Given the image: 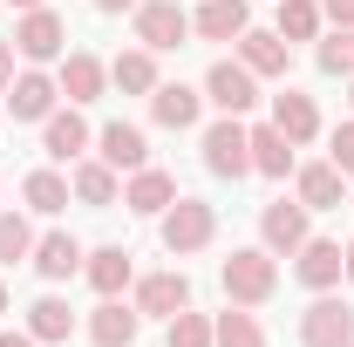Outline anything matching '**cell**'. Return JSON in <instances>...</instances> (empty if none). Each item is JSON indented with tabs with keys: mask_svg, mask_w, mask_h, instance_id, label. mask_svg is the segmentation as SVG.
Instances as JSON below:
<instances>
[{
	"mask_svg": "<svg viewBox=\"0 0 354 347\" xmlns=\"http://www.w3.org/2000/svg\"><path fill=\"white\" fill-rule=\"evenodd\" d=\"M102 164H109V171H143V164H150L143 130H136V123H109V130H102Z\"/></svg>",
	"mask_w": 354,
	"mask_h": 347,
	"instance_id": "obj_12",
	"label": "cell"
},
{
	"mask_svg": "<svg viewBox=\"0 0 354 347\" xmlns=\"http://www.w3.org/2000/svg\"><path fill=\"white\" fill-rule=\"evenodd\" d=\"M41 143H48V157H82V143H88V123L75 116V109H62V116H48V130H41Z\"/></svg>",
	"mask_w": 354,
	"mask_h": 347,
	"instance_id": "obj_23",
	"label": "cell"
},
{
	"mask_svg": "<svg viewBox=\"0 0 354 347\" xmlns=\"http://www.w3.org/2000/svg\"><path fill=\"white\" fill-rule=\"evenodd\" d=\"M212 347H266V334H259V320H252V313H218Z\"/></svg>",
	"mask_w": 354,
	"mask_h": 347,
	"instance_id": "obj_29",
	"label": "cell"
},
{
	"mask_svg": "<svg viewBox=\"0 0 354 347\" xmlns=\"http://www.w3.org/2000/svg\"><path fill=\"white\" fill-rule=\"evenodd\" d=\"M286 164H293V143L272 130V123H266V130H252V171H266V177H286Z\"/></svg>",
	"mask_w": 354,
	"mask_h": 347,
	"instance_id": "obj_26",
	"label": "cell"
},
{
	"mask_svg": "<svg viewBox=\"0 0 354 347\" xmlns=\"http://www.w3.org/2000/svg\"><path fill=\"white\" fill-rule=\"evenodd\" d=\"M95 7H102V14H123V7H136V0H95Z\"/></svg>",
	"mask_w": 354,
	"mask_h": 347,
	"instance_id": "obj_38",
	"label": "cell"
},
{
	"mask_svg": "<svg viewBox=\"0 0 354 347\" xmlns=\"http://www.w3.org/2000/svg\"><path fill=\"white\" fill-rule=\"evenodd\" d=\"M88 341H95V347H130L136 341V306L102 300V306H95V320H88Z\"/></svg>",
	"mask_w": 354,
	"mask_h": 347,
	"instance_id": "obj_15",
	"label": "cell"
},
{
	"mask_svg": "<svg viewBox=\"0 0 354 347\" xmlns=\"http://www.w3.org/2000/svg\"><path fill=\"white\" fill-rule=\"evenodd\" d=\"M150 109H157V123H164V130H191V123H198V88L157 82V88H150Z\"/></svg>",
	"mask_w": 354,
	"mask_h": 347,
	"instance_id": "obj_13",
	"label": "cell"
},
{
	"mask_svg": "<svg viewBox=\"0 0 354 347\" xmlns=\"http://www.w3.org/2000/svg\"><path fill=\"white\" fill-rule=\"evenodd\" d=\"M14 7H41V0H14Z\"/></svg>",
	"mask_w": 354,
	"mask_h": 347,
	"instance_id": "obj_40",
	"label": "cell"
},
{
	"mask_svg": "<svg viewBox=\"0 0 354 347\" xmlns=\"http://www.w3.org/2000/svg\"><path fill=\"white\" fill-rule=\"evenodd\" d=\"M205 95L218 102L225 116H245V109L259 102V88H252V68H245V62H218V68L205 75Z\"/></svg>",
	"mask_w": 354,
	"mask_h": 347,
	"instance_id": "obj_7",
	"label": "cell"
},
{
	"mask_svg": "<svg viewBox=\"0 0 354 347\" xmlns=\"http://www.w3.org/2000/svg\"><path fill=\"white\" fill-rule=\"evenodd\" d=\"M62 41H68V28H62V14H48V7H28L21 28H14V48H21L28 62H55Z\"/></svg>",
	"mask_w": 354,
	"mask_h": 347,
	"instance_id": "obj_6",
	"label": "cell"
},
{
	"mask_svg": "<svg viewBox=\"0 0 354 347\" xmlns=\"http://www.w3.org/2000/svg\"><path fill=\"white\" fill-rule=\"evenodd\" d=\"M341 252H348V279H354V245H341Z\"/></svg>",
	"mask_w": 354,
	"mask_h": 347,
	"instance_id": "obj_39",
	"label": "cell"
},
{
	"mask_svg": "<svg viewBox=\"0 0 354 347\" xmlns=\"http://www.w3.org/2000/svg\"><path fill=\"white\" fill-rule=\"evenodd\" d=\"M205 164L218 177H245L252 171V130H239V116H225L205 130Z\"/></svg>",
	"mask_w": 354,
	"mask_h": 347,
	"instance_id": "obj_3",
	"label": "cell"
},
{
	"mask_svg": "<svg viewBox=\"0 0 354 347\" xmlns=\"http://www.w3.org/2000/svg\"><path fill=\"white\" fill-rule=\"evenodd\" d=\"M0 347H41L35 334H0Z\"/></svg>",
	"mask_w": 354,
	"mask_h": 347,
	"instance_id": "obj_37",
	"label": "cell"
},
{
	"mask_svg": "<svg viewBox=\"0 0 354 347\" xmlns=\"http://www.w3.org/2000/svg\"><path fill=\"white\" fill-rule=\"evenodd\" d=\"M320 68H327V75H354V28H334V35L320 41Z\"/></svg>",
	"mask_w": 354,
	"mask_h": 347,
	"instance_id": "obj_30",
	"label": "cell"
},
{
	"mask_svg": "<svg viewBox=\"0 0 354 347\" xmlns=\"http://www.w3.org/2000/svg\"><path fill=\"white\" fill-rule=\"evenodd\" d=\"M334 171L354 177V123H341V130H334Z\"/></svg>",
	"mask_w": 354,
	"mask_h": 347,
	"instance_id": "obj_34",
	"label": "cell"
},
{
	"mask_svg": "<svg viewBox=\"0 0 354 347\" xmlns=\"http://www.w3.org/2000/svg\"><path fill=\"white\" fill-rule=\"evenodd\" d=\"M28 252H35V232L21 218H0V259L14 265V259H28Z\"/></svg>",
	"mask_w": 354,
	"mask_h": 347,
	"instance_id": "obj_33",
	"label": "cell"
},
{
	"mask_svg": "<svg viewBox=\"0 0 354 347\" xmlns=\"http://www.w3.org/2000/svg\"><path fill=\"white\" fill-rule=\"evenodd\" d=\"M35 265H41V279H68V272L82 265V245H75L68 232H48L41 245H35Z\"/></svg>",
	"mask_w": 354,
	"mask_h": 347,
	"instance_id": "obj_24",
	"label": "cell"
},
{
	"mask_svg": "<svg viewBox=\"0 0 354 347\" xmlns=\"http://www.w3.org/2000/svg\"><path fill=\"white\" fill-rule=\"evenodd\" d=\"M28 205H35V212H62V205H68V184L55 171H35L28 177Z\"/></svg>",
	"mask_w": 354,
	"mask_h": 347,
	"instance_id": "obj_31",
	"label": "cell"
},
{
	"mask_svg": "<svg viewBox=\"0 0 354 347\" xmlns=\"http://www.w3.org/2000/svg\"><path fill=\"white\" fill-rule=\"evenodd\" d=\"M14 88V95H7V102H14V123H48V116H55V82H48V75H21V82H7Z\"/></svg>",
	"mask_w": 354,
	"mask_h": 347,
	"instance_id": "obj_16",
	"label": "cell"
},
{
	"mask_svg": "<svg viewBox=\"0 0 354 347\" xmlns=\"http://www.w3.org/2000/svg\"><path fill=\"white\" fill-rule=\"evenodd\" d=\"M327 14H334L341 28H354V0H327Z\"/></svg>",
	"mask_w": 354,
	"mask_h": 347,
	"instance_id": "obj_36",
	"label": "cell"
},
{
	"mask_svg": "<svg viewBox=\"0 0 354 347\" xmlns=\"http://www.w3.org/2000/svg\"><path fill=\"white\" fill-rule=\"evenodd\" d=\"M28 334H35V341H68V334H75L68 300H55V293H48V300H35V306H28Z\"/></svg>",
	"mask_w": 354,
	"mask_h": 347,
	"instance_id": "obj_22",
	"label": "cell"
},
{
	"mask_svg": "<svg viewBox=\"0 0 354 347\" xmlns=\"http://www.w3.org/2000/svg\"><path fill=\"white\" fill-rule=\"evenodd\" d=\"M279 41H313L320 35V7L313 0H279V28H272Z\"/></svg>",
	"mask_w": 354,
	"mask_h": 347,
	"instance_id": "obj_27",
	"label": "cell"
},
{
	"mask_svg": "<svg viewBox=\"0 0 354 347\" xmlns=\"http://www.w3.org/2000/svg\"><path fill=\"white\" fill-rule=\"evenodd\" d=\"M184 35H191V14L177 0H136V41L150 48V55L157 48H177Z\"/></svg>",
	"mask_w": 354,
	"mask_h": 347,
	"instance_id": "obj_4",
	"label": "cell"
},
{
	"mask_svg": "<svg viewBox=\"0 0 354 347\" xmlns=\"http://www.w3.org/2000/svg\"><path fill=\"white\" fill-rule=\"evenodd\" d=\"M259 232H266V245L272 252H300L307 245V205H266V218H259Z\"/></svg>",
	"mask_w": 354,
	"mask_h": 347,
	"instance_id": "obj_11",
	"label": "cell"
},
{
	"mask_svg": "<svg viewBox=\"0 0 354 347\" xmlns=\"http://www.w3.org/2000/svg\"><path fill=\"white\" fill-rule=\"evenodd\" d=\"M75 198L82 205H116V171L109 164H75Z\"/></svg>",
	"mask_w": 354,
	"mask_h": 347,
	"instance_id": "obj_28",
	"label": "cell"
},
{
	"mask_svg": "<svg viewBox=\"0 0 354 347\" xmlns=\"http://www.w3.org/2000/svg\"><path fill=\"white\" fill-rule=\"evenodd\" d=\"M14 82V41H0V88Z\"/></svg>",
	"mask_w": 354,
	"mask_h": 347,
	"instance_id": "obj_35",
	"label": "cell"
},
{
	"mask_svg": "<svg viewBox=\"0 0 354 347\" xmlns=\"http://www.w3.org/2000/svg\"><path fill=\"white\" fill-rule=\"evenodd\" d=\"M171 347H212V320L205 313H171Z\"/></svg>",
	"mask_w": 354,
	"mask_h": 347,
	"instance_id": "obj_32",
	"label": "cell"
},
{
	"mask_svg": "<svg viewBox=\"0 0 354 347\" xmlns=\"http://www.w3.org/2000/svg\"><path fill=\"white\" fill-rule=\"evenodd\" d=\"M341 191H348V177L334 171V157L300 171V205H307V212H334V205H341Z\"/></svg>",
	"mask_w": 354,
	"mask_h": 347,
	"instance_id": "obj_14",
	"label": "cell"
},
{
	"mask_svg": "<svg viewBox=\"0 0 354 347\" xmlns=\"http://www.w3.org/2000/svg\"><path fill=\"white\" fill-rule=\"evenodd\" d=\"M88 286H95L102 300H116V293L130 286V252H123V245H102V252H88Z\"/></svg>",
	"mask_w": 354,
	"mask_h": 347,
	"instance_id": "obj_17",
	"label": "cell"
},
{
	"mask_svg": "<svg viewBox=\"0 0 354 347\" xmlns=\"http://www.w3.org/2000/svg\"><path fill=\"white\" fill-rule=\"evenodd\" d=\"M109 75H116V88H130V95H150L157 88V55L150 48H130V55H116Z\"/></svg>",
	"mask_w": 354,
	"mask_h": 347,
	"instance_id": "obj_25",
	"label": "cell"
},
{
	"mask_svg": "<svg viewBox=\"0 0 354 347\" xmlns=\"http://www.w3.org/2000/svg\"><path fill=\"white\" fill-rule=\"evenodd\" d=\"M239 55H245V68H252V75H286V41H279V35L245 28V35H239Z\"/></svg>",
	"mask_w": 354,
	"mask_h": 347,
	"instance_id": "obj_20",
	"label": "cell"
},
{
	"mask_svg": "<svg viewBox=\"0 0 354 347\" xmlns=\"http://www.w3.org/2000/svg\"><path fill=\"white\" fill-rule=\"evenodd\" d=\"M341 272H348V252H341L334 238H307V245H300V279H307L313 293L341 286Z\"/></svg>",
	"mask_w": 354,
	"mask_h": 347,
	"instance_id": "obj_9",
	"label": "cell"
},
{
	"mask_svg": "<svg viewBox=\"0 0 354 347\" xmlns=\"http://www.w3.org/2000/svg\"><path fill=\"white\" fill-rule=\"evenodd\" d=\"M272 130L286 136V143H313L320 136V109H313V95H272Z\"/></svg>",
	"mask_w": 354,
	"mask_h": 347,
	"instance_id": "obj_8",
	"label": "cell"
},
{
	"mask_svg": "<svg viewBox=\"0 0 354 347\" xmlns=\"http://www.w3.org/2000/svg\"><path fill=\"white\" fill-rule=\"evenodd\" d=\"M0 313H7V286H0Z\"/></svg>",
	"mask_w": 354,
	"mask_h": 347,
	"instance_id": "obj_41",
	"label": "cell"
},
{
	"mask_svg": "<svg viewBox=\"0 0 354 347\" xmlns=\"http://www.w3.org/2000/svg\"><path fill=\"white\" fill-rule=\"evenodd\" d=\"M218 279H225V293L239 306H259V300H272V286H279V265H272V252H232V259L218 265Z\"/></svg>",
	"mask_w": 354,
	"mask_h": 347,
	"instance_id": "obj_2",
	"label": "cell"
},
{
	"mask_svg": "<svg viewBox=\"0 0 354 347\" xmlns=\"http://www.w3.org/2000/svg\"><path fill=\"white\" fill-rule=\"evenodd\" d=\"M123 205H130V212H171L177 205V184L164 171H150V164H143V171L130 177V198H123Z\"/></svg>",
	"mask_w": 354,
	"mask_h": 347,
	"instance_id": "obj_19",
	"label": "cell"
},
{
	"mask_svg": "<svg viewBox=\"0 0 354 347\" xmlns=\"http://www.w3.org/2000/svg\"><path fill=\"white\" fill-rule=\"evenodd\" d=\"M198 35L205 41H239L245 35V0H205L198 7Z\"/></svg>",
	"mask_w": 354,
	"mask_h": 347,
	"instance_id": "obj_18",
	"label": "cell"
},
{
	"mask_svg": "<svg viewBox=\"0 0 354 347\" xmlns=\"http://www.w3.org/2000/svg\"><path fill=\"white\" fill-rule=\"evenodd\" d=\"M184 306H191V279H184V272H150V279L136 286V313H164V320H171Z\"/></svg>",
	"mask_w": 354,
	"mask_h": 347,
	"instance_id": "obj_10",
	"label": "cell"
},
{
	"mask_svg": "<svg viewBox=\"0 0 354 347\" xmlns=\"http://www.w3.org/2000/svg\"><path fill=\"white\" fill-rule=\"evenodd\" d=\"M212 232H218V212L205 205V198H177L171 212H164V252H205L212 245Z\"/></svg>",
	"mask_w": 354,
	"mask_h": 347,
	"instance_id": "obj_1",
	"label": "cell"
},
{
	"mask_svg": "<svg viewBox=\"0 0 354 347\" xmlns=\"http://www.w3.org/2000/svg\"><path fill=\"white\" fill-rule=\"evenodd\" d=\"M300 341L307 347H354V313L341 300H313L300 313Z\"/></svg>",
	"mask_w": 354,
	"mask_h": 347,
	"instance_id": "obj_5",
	"label": "cell"
},
{
	"mask_svg": "<svg viewBox=\"0 0 354 347\" xmlns=\"http://www.w3.org/2000/svg\"><path fill=\"white\" fill-rule=\"evenodd\" d=\"M102 82H109V68H102L95 55H68V62H62V88H68V102H95Z\"/></svg>",
	"mask_w": 354,
	"mask_h": 347,
	"instance_id": "obj_21",
	"label": "cell"
}]
</instances>
